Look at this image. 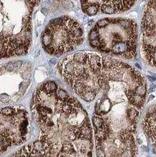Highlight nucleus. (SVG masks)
I'll return each instance as SVG.
<instances>
[{"label":"nucleus","instance_id":"obj_7","mask_svg":"<svg viewBox=\"0 0 156 157\" xmlns=\"http://www.w3.org/2000/svg\"><path fill=\"white\" fill-rule=\"evenodd\" d=\"M29 115L22 106L0 108V154L27 140Z\"/></svg>","mask_w":156,"mask_h":157},{"label":"nucleus","instance_id":"obj_3","mask_svg":"<svg viewBox=\"0 0 156 157\" xmlns=\"http://www.w3.org/2000/svg\"><path fill=\"white\" fill-rule=\"evenodd\" d=\"M40 0H0V59L23 56L32 40V17Z\"/></svg>","mask_w":156,"mask_h":157},{"label":"nucleus","instance_id":"obj_6","mask_svg":"<svg viewBox=\"0 0 156 157\" xmlns=\"http://www.w3.org/2000/svg\"><path fill=\"white\" fill-rule=\"evenodd\" d=\"M84 40V33L78 21L67 16L51 20L41 35L43 49L51 55H61L72 51Z\"/></svg>","mask_w":156,"mask_h":157},{"label":"nucleus","instance_id":"obj_5","mask_svg":"<svg viewBox=\"0 0 156 157\" xmlns=\"http://www.w3.org/2000/svg\"><path fill=\"white\" fill-rule=\"evenodd\" d=\"M101 54L78 52L62 58L58 69L67 85L85 101H93L97 74L102 62Z\"/></svg>","mask_w":156,"mask_h":157},{"label":"nucleus","instance_id":"obj_4","mask_svg":"<svg viewBox=\"0 0 156 157\" xmlns=\"http://www.w3.org/2000/svg\"><path fill=\"white\" fill-rule=\"evenodd\" d=\"M88 39L102 52L132 59L137 54V25L128 18H104L96 23Z\"/></svg>","mask_w":156,"mask_h":157},{"label":"nucleus","instance_id":"obj_12","mask_svg":"<svg viewBox=\"0 0 156 157\" xmlns=\"http://www.w3.org/2000/svg\"><path fill=\"white\" fill-rule=\"evenodd\" d=\"M148 77H149V80H151V81H154V80H155V79L154 78V77H150V76H148Z\"/></svg>","mask_w":156,"mask_h":157},{"label":"nucleus","instance_id":"obj_1","mask_svg":"<svg viewBox=\"0 0 156 157\" xmlns=\"http://www.w3.org/2000/svg\"><path fill=\"white\" fill-rule=\"evenodd\" d=\"M93 125L98 156H134L136 127L147 93L137 70L103 56L98 75ZM95 96V97H96Z\"/></svg>","mask_w":156,"mask_h":157},{"label":"nucleus","instance_id":"obj_10","mask_svg":"<svg viewBox=\"0 0 156 157\" xmlns=\"http://www.w3.org/2000/svg\"><path fill=\"white\" fill-rule=\"evenodd\" d=\"M137 0H81L83 12L89 16L98 13L114 14L131 8Z\"/></svg>","mask_w":156,"mask_h":157},{"label":"nucleus","instance_id":"obj_11","mask_svg":"<svg viewBox=\"0 0 156 157\" xmlns=\"http://www.w3.org/2000/svg\"><path fill=\"white\" fill-rule=\"evenodd\" d=\"M142 127L150 141L156 147V106L147 112Z\"/></svg>","mask_w":156,"mask_h":157},{"label":"nucleus","instance_id":"obj_9","mask_svg":"<svg viewBox=\"0 0 156 157\" xmlns=\"http://www.w3.org/2000/svg\"><path fill=\"white\" fill-rule=\"evenodd\" d=\"M142 50L145 59L156 66V0H149L142 20Z\"/></svg>","mask_w":156,"mask_h":157},{"label":"nucleus","instance_id":"obj_2","mask_svg":"<svg viewBox=\"0 0 156 157\" xmlns=\"http://www.w3.org/2000/svg\"><path fill=\"white\" fill-rule=\"evenodd\" d=\"M31 110L39 130L37 140L12 156H92L93 131L87 113L55 82L47 81L36 90Z\"/></svg>","mask_w":156,"mask_h":157},{"label":"nucleus","instance_id":"obj_8","mask_svg":"<svg viewBox=\"0 0 156 157\" xmlns=\"http://www.w3.org/2000/svg\"><path fill=\"white\" fill-rule=\"evenodd\" d=\"M32 65L28 62H10L0 68V102L13 103L20 99L31 85Z\"/></svg>","mask_w":156,"mask_h":157}]
</instances>
